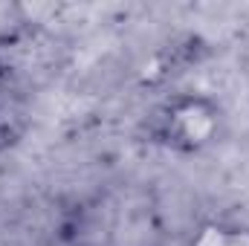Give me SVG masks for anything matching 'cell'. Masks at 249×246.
I'll use <instances>...</instances> for the list:
<instances>
[{"label": "cell", "mask_w": 249, "mask_h": 246, "mask_svg": "<svg viewBox=\"0 0 249 246\" xmlns=\"http://www.w3.org/2000/svg\"><path fill=\"white\" fill-rule=\"evenodd\" d=\"M188 246H249V226L229 220H203L191 229Z\"/></svg>", "instance_id": "3957f363"}, {"label": "cell", "mask_w": 249, "mask_h": 246, "mask_svg": "<svg viewBox=\"0 0 249 246\" xmlns=\"http://www.w3.org/2000/svg\"><path fill=\"white\" fill-rule=\"evenodd\" d=\"M23 130H26V124L18 113H12L9 107H0V154L9 151L12 145H18Z\"/></svg>", "instance_id": "277c9868"}, {"label": "cell", "mask_w": 249, "mask_h": 246, "mask_svg": "<svg viewBox=\"0 0 249 246\" xmlns=\"http://www.w3.org/2000/svg\"><path fill=\"white\" fill-rule=\"evenodd\" d=\"M223 130V107L206 93H174L162 99L142 122V136L148 145L186 157L214 148Z\"/></svg>", "instance_id": "6da1fadb"}, {"label": "cell", "mask_w": 249, "mask_h": 246, "mask_svg": "<svg viewBox=\"0 0 249 246\" xmlns=\"http://www.w3.org/2000/svg\"><path fill=\"white\" fill-rule=\"evenodd\" d=\"M122 206L110 194H96L75 203L61 220L67 246H122Z\"/></svg>", "instance_id": "7a4b0ae2"}]
</instances>
